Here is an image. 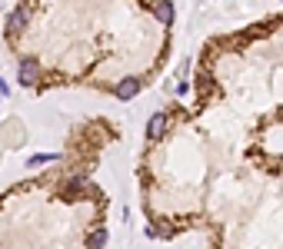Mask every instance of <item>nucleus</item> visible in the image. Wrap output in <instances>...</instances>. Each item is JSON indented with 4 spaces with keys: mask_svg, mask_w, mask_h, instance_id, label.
Instances as JSON below:
<instances>
[{
    "mask_svg": "<svg viewBox=\"0 0 283 249\" xmlns=\"http://www.w3.org/2000/svg\"><path fill=\"white\" fill-rule=\"evenodd\" d=\"M17 77H20V83H37V77H40V64H37V60H20Z\"/></svg>",
    "mask_w": 283,
    "mask_h": 249,
    "instance_id": "f257e3e1",
    "label": "nucleus"
},
{
    "mask_svg": "<svg viewBox=\"0 0 283 249\" xmlns=\"http://www.w3.org/2000/svg\"><path fill=\"white\" fill-rule=\"evenodd\" d=\"M27 17H30V14H27V7H17L14 14L7 17V37H17V30H24Z\"/></svg>",
    "mask_w": 283,
    "mask_h": 249,
    "instance_id": "f03ea898",
    "label": "nucleus"
},
{
    "mask_svg": "<svg viewBox=\"0 0 283 249\" xmlns=\"http://www.w3.org/2000/svg\"><path fill=\"white\" fill-rule=\"evenodd\" d=\"M167 113H154V116H150V120H147V137L150 140H157V137H163V133H167Z\"/></svg>",
    "mask_w": 283,
    "mask_h": 249,
    "instance_id": "7ed1b4c3",
    "label": "nucleus"
},
{
    "mask_svg": "<svg viewBox=\"0 0 283 249\" xmlns=\"http://www.w3.org/2000/svg\"><path fill=\"white\" fill-rule=\"evenodd\" d=\"M113 93H117V100H130L140 93V80H133V77H127V80H120L117 87H113Z\"/></svg>",
    "mask_w": 283,
    "mask_h": 249,
    "instance_id": "20e7f679",
    "label": "nucleus"
},
{
    "mask_svg": "<svg viewBox=\"0 0 283 249\" xmlns=\"http://www.w3.org/2000/svg\"><path fill=\"white\" fill-rule=\"evenodd\" d=\"M154 14H157V20H160V24H170V20H173V4H170V0H157V4H154Z\"/></svg>",
    "mask_w": 283,
    "mask_h": 249,
    "instance_id": "39448f33",
    "label": "nucleus"
},
{
    "mask_svg": "<svg viewBox=\"0 0 283 249\" xmlns=\"http://www.w3.org/2000/svg\"><path fill=\"white\" fill-rule=\"evenodd\" d=\"M87 242H90V249H104L107 246V229H93Z\"/></svg>",
    "mask_w": 283,
    "mask_h": 249,
    "instance_id": "423d86ee",
    "label": "nucleus"
},
{
    "mask_svg": "<svg viewBox=\"0 0 283 249\" xmlns=\"http://www.w3.org/2000/svg\"><path fill=\"white\" fill-rule=\"evenodd\" d=\"M64 190H67V193H80V190H87V179H83V176H70V179H67V186H64Z\"/></svg>",
    "mask_w": 283,
    "mask_h": 249,
    "instance_id": "0eeeda50",
    "label": "nucleus"
},
{
    "mask_svg": "<svg viewBox=\"0 0 283 249\" xmlns=\"http://www.w3.org/2000/svg\"><path fill=\"white\" fill-rule=\"evenodd\" d=\"M47 160H54L50 153H37V156H30V166H40V163H47Z\"/></svg>",
    "mask_w": 283,
    "mask_h": 249,
    "instance_id": "6e6552de",
    "label": "nucleus"
}]
</instances>
